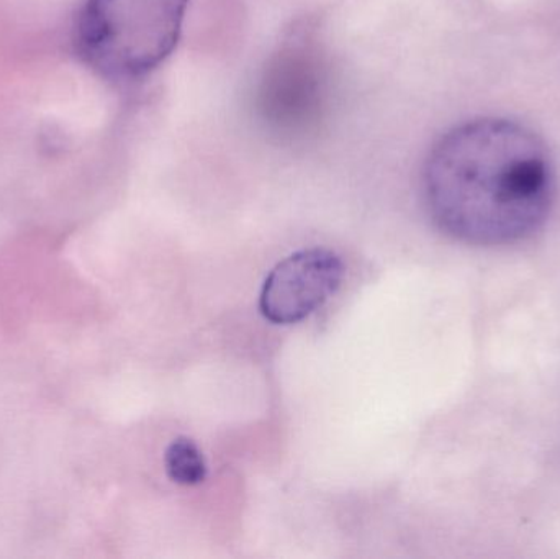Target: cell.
I'll use <instances>...</instances> for the list:
<instances>
[{
	"mask_svg": "<svg viewBox=\"0 0 560 559\" xmlns=\"http://www.w3.org/2000/svg\"><path fill=\"white\" fill-rule=\"evenodd\" d=\"M423 199L446 235L476 246L522 242L541 229L555 199L545 143L525 125L477 118L431 148Z\"/></svg>",
	"mask_w": 560,
	"mask_h": 559,
	"instance_id": "cell-1",
	"label": "cell"
},
{
	"mask_svg": "<svg viewBox=\"0 0 560 559\" xmlns=\"http://www.w3.org/2000/svg\"><path fill=\"white\" fill-rule=\"evenodd\" d=\"M331 75L315 30H292L269 56L256 88V110L280 140H305L328 114Z\"/></svg>",
	"mask_w": 560,
	"mask_h": 559,
	"instance_id": "cell-3",
	"label": "cell"
},
{
	"mask_svg": "<svg viewBox=\"0 0 560 559\" xmlns=\"http://www.w3.org/2000/svg\"><path fill=\"white\" fill-rule=\"evenodd\" d=\"M190 0H84L74 22L79 58L102 78L137 81L177 46Z\"/></svg>",
	"mask_w": 560,
	"mask_h": 559,
	"instance_id": "cell-2",
	"label": "cell"
},
{
	"mask_svg": "<svg viewBox=\"0 0 560 559\" xmlns=\"http://www.w3.org/2000/svg\"><path fill=\"white\" fill-rule=\"evenodd\" d=\"M164 466L171 481L180 486H199L207 478V463L199 446L189 439H177L167 446Z\"/></svg>",
	"mask_w": 560,
	"mask_h": 559,
	"instance_id": "cell-5",
	"label": "cell"
},
{
	"mask_svg": "<svg viewBox=\"0 0 560 559\" xmlns=\"http://www.w3.org/2000/svg\"><path fill=\"white\" fill-rule=\"evenodd\" d=\"M345 265L336 253L308 248L280 261L259 295L266 321L292 325L318 311L341 286Z\"/></svg>",
	"mask_w": 560,
	"mask_h": 559,
	"instance_id": "cell-4",
	"label": "cell"
}]
</instances>
